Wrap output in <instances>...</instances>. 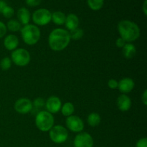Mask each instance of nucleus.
Here are the masks:
<instances>
[{
  "mask_svg": "<svg viewBox=\"0 0 147 147\" xmlns=\"http://www.w3.org/2000/svg\"><path fill=\"white\" fill-rule=\"evenodd\" d=\"M69 32L65 29L57 28L50 32L48 37V44L54 51H62L68 46L70 42Z\"/></svg>",
  "mask_w": 147,
  "mask_h": 147,
  "instance_id": "nucleus-1",
  "label": "nucleus"
},
{
  "mask_svg": "<svg viewBox=\"0 0 147 147\" xmlns=\"http://www.w3.org/2000/svg\"><path fill=\"white\" fill-rule=\"evenodd\" d=\"M118 31L121 37L126 42H134L140 37V29L139 26L130 20H122L118 24Z\"/></svg>",
  "mask_w": 147,
  "mask_h": 147,
  "instance_id": "nucleus-2",
  "label": "nucleus"
},
{
  "mask_svg": "<svg viewBox=\"0 0 147 147\" xmlns=\"http://www.w3.org/2000/svg\"><path fill=\"white\" fill-rule=\"evenodd\" d=\"M21 35L25 44L28 45H34L40 40L41 32L37 25L28 24L21 29Z\"/></svg>",
  "mask_w": 147,
  "mask_h": 147,
  "instance_id": "nucleus-3",
  "label": "nucleus"
},
{
  "mask_svg": "<svg viewBox=\"0 0 147 147\" xmlns=\"http://www.w3.org/2000/svg\"><path fill=\"white\" fill-rule=\"evenodd\" d=\"M54 123V116L47 111H41L36 115L35 125L41 131H49L53 127Z\"/></svg>",
  "mask_w": 147,
  "mask_h": 147,
  "instance_id": "nucleus-4",
  "label": "nucleus"
},
{
  "mask_svg": "<svg viewBox=\"0 0 147 147\" xmlns=\"http://www.w3.org/2000/svg\"><path fill=\"white\" fill-rule=\"evenodd\" d=\"M30 55L27 50L19 48L13 50L11 55V60L16 65L24 67L30 62Z\"/></svg>",
  "mask_w": 147,
  "mask_h": 147,
  "instance_id": "nucleus-5",
  "label": "nucleus"
},
{
  "mask_svg": "<svg viewBox=\"0 0 147 147\" xmlns=\"http://www.w3.org/2000/svg\"><path fill=\"white\" fill-rule=\"evenodd\" d=\"M49 136L52 142L55 144H62L66 142L68 138V131L64 126L57 125L49 131Z\"/></svg>",
  "mask_w": 147,
  "mask_h": 147,
  "instance_id": "nucleus-6",
  "label": "nucleus"
},
{
  "mask_svg": "<svg viewBox=\"0 0 147 147\" xmlns=\"http://www.w3.org/2000/svg\"><path fill=\"white\" fill-rule=\"evenodd\" d=\"M52 13L47 9L41 8L35 10L32 14V21L35 25L45 26L51 21Z\"/></svg>",
  "mask_w": 147,
  "mask_h": 147,
  "instance_id": "nucleus-7",
  "label": "nucleus"
},
{
  "mask_svg": "<svg viewBox=\"0 0 147 147\" xmlns=\"http://www.w3.org/2000/svg\"><path fill=\"white\" fill-rule=\"evenodd\" d=\"M67 128L74 133H80L84 129V123L80 117L77 116H72L67 117L65 121Z\"/></svg>",
  "mask_w": 147,
  "mask_h": 147,
  "instance_id": "nucleus-8",
  "label": "nucleus"
},
{
  "mask_svg": "<svg viewBox=\"0 0 147 147\" xmlns=\"http://www.w3.org/2000/svg\"><path fill=\"white\" fill-rule=\"evenodd\" d=\"M94 142L90 134L86 132H80L76 136L73 142L74 147H93Z\"/></svg>",
  "mask_w": 147,
  "mask_h": 147,
  "instance_id": "nucleus-9",
  "label": "nucleus"
},
{
  "mask_svg": "<svg viewBox=\"0 0 147 147\" xmlns=\"http://www.w3.org/2000/svg\"><path fill=\"white\" fill-rule=\"evenodd\" d=\"M14 109L20 114H27L32 111V102L28 98H22L18 99L14 103Z\"/></svg>",
  "mask_w": 147,
  "mask_h": 147,
  "instance_id": "nucleus-10",
  "label": "nucleus"
},
{
  "mask_svg": "<svg viewBox=\"0 0 147 147\" xmlns=\"http://www.w3.org/2000/svg\"><path fill=\"white\" fill-rule=\"evenodd\" d=\"M47 111L52 114H55L59 112L62 107L61 100L57 96H50L45 101V106Z\"/></svg>",
  "mask_w": 147,
  "mask_h": 147,
  "instance_id": "nucleus-11",
  "label": "nucleus"
},
{
  "mask_svg": "<svg viewBox=\"0 0 147 147\" xmlns=\"http://www.w3.org/2000/svg\"><path fill=\"white\" fill-rule=\"evenodd\" d=\"M135 83L130 78H124L119 82L118 88L123 94L130 93L134 88Z\"/></svg>",
  "mask_w": 147,
  "mask_h": 147,
  "instance_id": "nucleus-12",
  "label": "nucleus"
},
{
  "mask_svg": "<svg viewBox=\"0 0 147 147\" xmlns=\"http://www.w3.org/2000/svg\"><path fill=\"white\" fill-rule=\"evenodd\" d=\"M116 104L121 111H128L131 107V100L126 94H121L117 98Z\"/></svg>",
  "mask_w": 147,
  "mask_h": 147,
  "instance_id": "nucleus-13",
  "label": "nucleus"
},
{
  "mask_svg": "<svg viewBox=\"0 0 147 147\" xmlns=\"http://www.w3.org/2000/svg\"><path fill=\"white\" fill-rule=\"evenodd\" d=\"M19 45V39L14 34H9L4 38V46L7 50L13 51L16 50Z\"/></svg>",
  "mask_w": 147,
  "mask_h": 147,
  "instance_id": "nucleus-14",
  "label": "nucleus"
},
{
  "mask_svg": "<svg viewBox=\"0 0 147 147\" xmlns=\"http://www.w3.org/2000/svg\"><path fill=\"white\" fill-rule=\"evenodd\" d=\"M17 16L18 21L21 23V24H24V25L28 24L31 20L30 11L26 7H22L19 9L17 12Z\"/></svg>",
  "mask_w": 147,
  "mask_h": 147,
  "instance_id": "nucleus-15",
  "label": "nucleus"
},
{
  "mask_svg": "<svg viewBox=\"0 0 147 147\" xmlns=\"http://www.w3.org/2000/svg\"><path fill=\"white\" fill-rule=\"evenodd\" d=\"M64 24L65 25L66 28L70 31L78 28L79 25L78 17L76 14H73V13L69 14L68 15L66 16L65 22Z\"/></svg>",
  "mask_w": 147,
  "mask_h": 147,
  "instance_id": "nucleus-16",
  "label": "nucleus"
},
{
  "mask_svg": "<svg viewBox=\"0 0 147 147\" xmlns=\"http://www.w3.org/2000/svg\"><path fill=\"white\" fill-rule=\"evenodd\" d=\"M122 52L125 58L131 59L135 56L136 53V48L132 43H126L122 48Z\"/></svg>",
  "mask_w": 147,
  "mask_h": 147,
  "instance_id": "nucleus-17",
  "label": "nucleus"
},
{
  "mask_svg": "<svg viewBox=\"0 0 147 147\" xmlns=\"http://www.w3.org/2000/svg\"><path fill=\"white\" fill-rule=\"evenodd\" d=\"M66 15L64 12L61 11H55L52 13L51 21L57 25H63L65 22Z\"/></svg>",
  "mask_w": 147,
  "mask_h": 147,
  "instance_id": "nucleus-18",
  "label": "nucleus"
},
{
  "mask_svg": "<svg viewBox=\"0 0 147 147\" xmlns=\"http://www.w3.org/2000/svg\"><path fill=\"white\" fill-rule=\"evenodd\" d=\"M88 123L91 127H96L100 124V121H101V118H100V115L98 113L93 112V113H90L88 116L87 119Z\"/></svg>",
  "mask_w": 147,
  "mask_h": 147,
  "instance_id": "nucleus-19",
  "label": "nucleus"
},
{
  "mask_svg": "<svg viewBox=\"0 0 147 147\" xmlns=\"http://www.w3.org/2000/svg\"><path fill=\"white\" fill-rule=\"evenodd\" d=\"M62 114L65 117H69L72 116L75 111V107L73 104L70 102H67L65 104H63L61 107Z\"/></svg>",
  "mask_w": 147,
  "mask_h": 147,
  "instance_id": "nucleus-20",
  "label": "nucleus"
},
{
  "mask_svg": "<svg viewBox=\"0 0 147 147\" xmlns=\"http://www.w3.org/2000/svg\"><path fill=\"white\" fill-rule=\"evenodd\" d=\"M87 4L90 9L98 11L103 8L104 0H87Z\"/></svg>",
  "mask_w": 147,
  "mask_h": 147,
  "instance_id": "nucleus-21",
  "label": "nucleus"
},
{
  "mask_svg": "<svg viewBox=\"0 0 147 147\" xmlns=\"http://www.w3.org/2000/svg\"><path fill=\"white\" fill-rule=\"evenodd\" d=\"M7 28L11 32H18L21 30L22 24L18 20H10L7 22Z\"/></svg>",
  "mask_w": 147,
  "mask_h": 147,
  "instance_id": "nucleus-22",
  "label": "nucleus"
},
{
  "mask_svg": "<svg viewBox=\"0 0 147 147\" xmlns=\"http://www.w3.org/2000/svg\"><path fill=\"white\" fill-rule=\"evenodd\" d=\"M69 34H70V39H72V40H80V39L83 37V35H84L83 30H82V29L78 28V27L75 29V30L70 31Z\"/></svg>",
  "mask_w": 147,
  "mask_h": 147,
  "instance_id": "nucleus-23",
  "label": "nucleus"
},
{
  "mask_svg": "<svg viewBox=\"0 0 147 147\" xmlns=\"http://www.w3.org/2000/svg\"><path fill=\"white\" fill-rule=\"evenodd\" d=\"M11 58H9V57H5L4 58H2L0 61V67L2 70H9L10 67L11 66Z\"/></svg>",
  "mask_w": 147,
  "mask_h": 147,
  "instance_id": "nucleus-24",
  "label": "nucleus"
},
{
  "mask_svg": "<svg viewBox=\"0 0 147 147\" xmlns=\"http://www.w3.org/2000/svg\"><path fill=\"white\" fill-rule=\"evenodd\" d=\"M1 14H2V15L4 16L5 18L10 19V18H11L13 16H14V9L11 7L7 5V7H6L4 9H3Z\"/></svg>",
  "mask_w": 147,
  "mask_h": 147,
  "instance_id": "nucleus-25",
  "label": "nucleus"
},
{
  "mask_svg": "<svg viewBox=\"0 0 147 147\" xmlns=\"http://www.w3.org/2000/svg\"><path fill=\"white\" fill-rule=\"evenodd\" d=\"M32 106L35 108L36 109H41L45 106V100L42 98H37L34 99V100L32 103Z\"/></svg>",
  "mask_w": 147,
  "mask_h": 147,
  "instance_id": "nucleus-26",
  "label": "nucleus"
},
{
  "mask_svg": "<svg viewBox=\"0 0 147 147\" xmlns=\"http://www.w3.org/2000/svg\"><path fill=\"white\" fill-rule=\"evenodd\" d=\"M42 0H25V3L27 6L31 7H35L40 5Z\"/></svg>",
  "mask_w": 147,
  "mask_h": 147,
  "instance_id": "nucleus-27",
  "label": "nucleus"
},
{
  "mask_svg": "<svg viewBox=\"0 0 147 147\" xmlns=\"http://www.w3.org/2000/svg\"><path fill=\"white\" fill-rule=\"evenodd\" d=\"M7 31V28L6 24L1 21H0V38L4 37Z\"/></svg>",
  "mask_w": 147,
  "mask_h": 147,
  "instance_id": "nucleus-28",
  "label": "nucleus"
},
{
  "mask_svg": "<svg viewBox=\"0 0 147 147\" xmlns=\"http://www.w3.org/2000/svg\"><path fill=\"white\" fill-rule=\"evenodd\" d=\"M118 85H119V82L115 79H110L108 81V86L111 89H116L118 88Z\"/></svg>",
  "mask_w": 147,
  "mask_h": 147,
  "instance_id": "nucleus-29",
  "label": "nucleus"
},
{
  "mask_svg": "<svg viewBox=\"0 0 147 147\" xmlns=\"http://www.w3.org/2000/svg\"><path fill=\"white\" fill-rule=\"evenodd\" d=\"M136 147H147V139L146 138H142L136 142Z\"/></svg>",
  "mask_w": 147,
  "mask_h": 147,
  "instance_id": "nucleus-30",
  "label": "nucleus"
},
{
  "mask_svg": "<svg viewBox=\"0 0 147 147\" xmlns=\"http://www.w3.org/2000/svg\"><path fill=\"white\" fill-rule=\"evenodd\" d=\"M116 47H119V48H123V46L126 45V42L121 38V37H119L116 40Z\"/></svg>",
  "mask_w": 147,
  "mask_h": 147,
  "instance_id": "nucleus-31",
  "label": "nucleus"
},
{
  "mask_svg": "<svg viewBox=\"0 0 147 147\" xmlns=\"http://www.w3.org/2000/svg\"><path fill=\"white\" fill-rule=\"evenodd\" d=\"M142 101L144 106H147V90H145L144 91L143 95L142 97Z\"/></svg>",
  "mask_w": 147,
  "mask_h": 147,
  "instance_id": "nucleus-32",
  "label": "nucleus"
},
{
  "mask_svg": "<svg viewBox=\"0 0 147 147\" xmlns=\"http://www.w3.org/2000/svg\"><path fill=\"white\" fill-rule=\"evenodd\" d=\"M142 11H143L144 14L145 16L147 15V0H144L142 4Z\"/></svg>",
  "mask_w": 147,
  "mask_h": 147,
  "instance_id": "nucleus-33",
  "label": "nucleus"
},
{
  "mask_svg": "<svg viewBox=\"0 0 147 147\" xmlns=\"http://www.w3.org/2000/svg\"><path fill=\"white\" fill-rule=\"evenodd\" d=\"M7 6V3L4 0H0V13L2 12L3 9Z\"/></svg>",
  "mask_w": 147,
  "mask_h": 147,
  "instance_id": "nucleus-34",
  "label": "nucleus"
}]
</instances>
